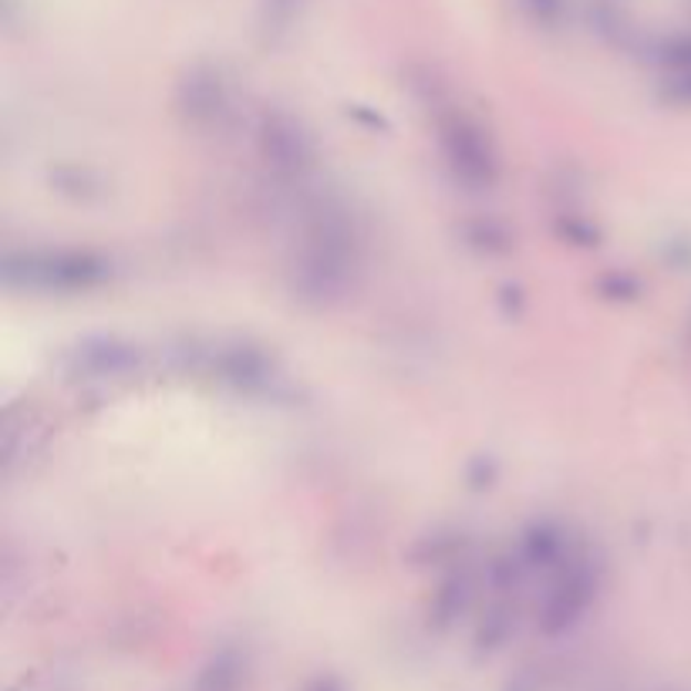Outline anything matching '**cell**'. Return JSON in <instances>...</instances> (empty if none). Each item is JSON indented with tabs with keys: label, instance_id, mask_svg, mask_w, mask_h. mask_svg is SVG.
Here are the masks:
<instances>
[{
	"label": "cell",
	"instance_id": "8",
	"mask_svg": "<svg viewBox=\"0 0 691 691\" xmlns=\"http://www.w3.org/2000/svg\"><path fill=\"white\" fill-rule=\"evenodd\" d=\"M243 678H247V658L237 648H223L206 661L192 691H240Z\"/></svg>",
	"mask_w": 691,
	"mask_h": 691
},
{
	"label": "cell",
	"instance_id": "11",
	"mask_svg": "<svg viewBox=\"0 0 691 691\" xmlns=\"http://www.w3.org/2000/svg\"><path fill=\"white\" fill-rule=\"evenodd\" d=\"M678 98H681V102H691V67L678 78Z\"/></svg>",
	"mask_w": 691,
	"mask_h": 691
},
{
	"label": "cell",
	"instance_id": "4",
	"mask_svg": "<svg viewBox=\"0 0 691 691\" xmlns=\"http://www.w3.org/2000/svg\"><path fill=\"white\" fill-rule=\"evenodd\" d=\"M439 143L452 179L469 192H490L500 182V156L490 135L465 115L439 122Z\"/></svg>",
	"mask_w": 691,
	"mask_h": 691
},
{
	"label": "cell",
	"instance_id": "1",
	"mask_svg": "<svg viewBox=\"0 0 691 691\" xmlns=\"http://www.w3.org/2000/svg\"><path fill=\"white\" fill-rule=\"evenodd\" d=\"M358 266L362 250L355 227L337 210H321L311 220L301 253L294 260V291L301 301L331 304L352 291Z\"/></svg>",
	"mask_w": 691,
	"mask_h": 691
},
{
	"label": "cell",
	"instance_id": "10",
	"mask_svg": "<svg viewBox=\"0 0 691 691\" xmlns=\"http://www.w3.org/2000/svg\"><path fill=\"white\" fill-rule=\"evenodd\" d=\"M304 691H344L334 678H314Z\"/></svg>",
	"mask_w": 691,
	"mask_h": 691
},
{
	"label": "cell",
	"instance_id": "9",
	"mask_svg": "<svg viewBox=\"0 0 691 691\" xmlns=\"http://www.w3.org/2000/svg\"><path fill=\"white\" fill-rule=\"evenodd\" d=\"M469 597H472V584L465 577L446 580L442 590L436 594V620H439V625H449V620H456L469 607Z\"/></svg>",
	"mask_w": 691,
	"mask_h": 691
},
{
	"label": "cell",
	"instance_id": "5",
	"mask_svg": "<svg viewBox=\"0 0 691 691\" xmlns=\"http://www.w3.org/2000/svg\"><path fill=\"white\" fill-rule=\"evenodd\" d=\"M260 159L284 179H301L314 166L311 135L291 115H266L256 132Z\"/></svg>",
	"mask_w": 691,
	"mask_h": 691
},
{
	"label": "cell",
	"instance_id": "2",
	"mask_svg": "<svg viewBox=\"0 0 691 691\" xmlns=\"http://www.w3.org/2000/svg\"><path fill=\"white\" fill-rule=\"evenodd\" d=\"M8 281L48 294H78L108 281V260L82 250H28L8 256Z\"/></svg>",
	"mask_w": 691,
	"mask_h": 691
},
{
	"label": "cell",
	"instance_id": "7",
	"mask_svg": "<svg viewBox=\"0 0 691 691\" xmlns=\"http://www.w3.org/2000/svg\"><path fill=\"white\" fill-rule=\"evenodd\" d=\"M206 371H213V378L240 388V391H256L273 381V365L263 352L250 348V344H220V348L206 352Z\"/></svg>",
	"mask_w": 691,
	"mask_h": 691
},
{
	"label": "cell",
	"instance_id": "6",
	"mask_svg": "<svg viewBox=\"0 0 691 691\" xmlns=\"http://www.w3.org/2000/svg\"><path fill=\"white\" fill-rule=\"evenodd\" d=\"M138 368V348L122 337H85L75 344L72 358H67V371L82 381H102V378H122Z\"/></svg>",
	"mask_w": 691,
	"mask_h": 691
},
{
	"label": "cell",
	"instance_id": "3",
	"mask_svg": "<svg viewBox=\"0 0 691 691\" xmlns=\"http://www.w3.org/2000/svg\"><path fill=\"white\" fill-rule=\"evenodd\" d=\"M597 590H600V577H597L594 564L587 557H580V553H574L567 564H561L549 574V580L543 587V597L536 604L540 631L549 638L567 635L574 625L584 620Z\"/></svg>",
	"mask_w": 691,
	"mask_h": 691
}]
</instances>
